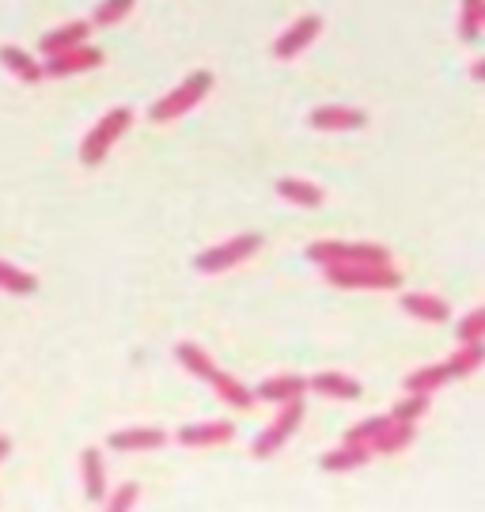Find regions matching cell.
Segmentation results:
<instances>
[{"mask_svg": "<svg viewBox=\"0 0 485 512\" xmlns=\"http://www.w3.org/2000/svg\"><path fill=\"white\" fill-rule=\"evenodd\" d=\"M88 38H91L88 19H69V23H61L54 31H46L42 42H38V50H42V57H50V54H61V50H72V46H80Z\"/></svg>", "mask_w": 485, "mask_h": 512, "instance_id": "ac0fdd59", "label": "cell"}, {"mask_svg": "<svg viewBox=\"0 0 485 512\" xmlns=\"http://www.w3.org/2000/svg\"><path fill=\"white\" fill-rule=\"evenodd\" d=\"M448 380L451 376H448V368L444 365H425V368H414V372L406 376V391H417V395H436Z\"/></svg>", "mask_w": 485, "mask_h": 512, "instance_id": "cb8c5ba5", "label": "cell"}, {"mask_svg": "<svg viewBox=\"0 0 485 512\" xmlns=\"http://www.w3.org/2000/svg\"><path fill=\"white\" fill-rule=\"evenodd\" d=\"M482 365H485V346H482V342H459V346L451 349L448 361H444V368H448L451 380H467V376H474Z\"/></svg>", "mask_w": 485, "mask_h": 512, "instance_id": "7402d4cb", "label": "cell"}, {"mask_svg": "<svg viewBox=\"0 0 485 512\" xmlns=\"http://www.w3.org/2000/svg\"><path fill=\"white\" fill-rule=\"evenodd\" d=\"M107 57L99 46H88V42H80V46H72V50H61V54H50L42 61V76H50V80H65V76H80V73H91V69H99Z\"/></svg>", "mask_w": 485, "mask_h": 512, "instance_id": "9c48e42d", "label": "cell"}, {"mask_svg": "<svg viewBox=\"0 0 485 512\" xmlns=\"http://www.w3.org/2000/svg\"><path fill=\"white\" fill-rule=\"evenodd\" d=\"M315 266H338V262H391V251L383 243H349V239H315L304 251Z\"/></svg>", "mask_w": 485, "mask_h": 512, "instance_id": "8992f818", "label": "cell"}, {"mask_svg": "<svg viewBox=\"0 0 485 512\" xmlns=\"http://www.w3.org/2000/svg\"><path fill=\"white\" fill-rule=\"evenodd\" d=\"M0 65L16 76L19 84H38V80H46V76H42V61H38L31 50H23V46H0Z\"/></svg>", "mask_w": 485, "mask_h": 512, "instance_id": "ffe728a7", "label": "cell"}, {"mask_svg": "<svg viewBox=\"0 0 485 512\" xmlns=\"http://www.w3.org/2000/svg\"><path fill=\"white\" fill-rule=\"evenodd\" d=\"M319 35H323V16L307 12V16L292 19L285 31L273 38L270 54L277 57V61H296V57L304 54L307 46H311V42H315Z\"/></svg>", "mask_w": 485, "mask_h": 512, "instance_id": "ba28073f", "label": "cell"}, {"mask_svg": "<svg viewBox=\"0 0 485 512\" xmlns=\"http://www.w3.org/2000/svg\"><path fill=\"white\" fill-rule=\"evenodd\" d=\"M213 73L209 69H198V73H190L182 80L179 88H171L167 95L160 99H152V107H148V122H156V126H167V122H179L182 114H190V110L198 107L205 95L213 92Z\"/></svg>", "mask_w": 485, "mask_h": 512, "instance_id": "3957f363", "label": "cell"}, {"mask_svg": "<svg viewBox=\"0 0 485 512\" xmlns=\"http://www.w3.org/2000/svg\"><path fill=\"white\" fill-rule=\"evenodd\" d=\"M137 501H141V486H137V482H122L114 494L103 497V505H107L110 512H129Z\"/></svg>", "mask_w": 485, "mask_h": 512, "instance_id": "f546056e", "label": "cell"}, {"mask_svg": "<svg viewBox=\"0 0 485 512\" xmlns=\"http://www.w3.org/2000/svg\"><path fill=\"white\" fill-rule=\"evenodd\" d=\"M80 482H84V497L91 505H103L107 497V467H103V452L99 448H84L80 452Z\"/></svg>", "mask_w": 485, "mask_h": 512, "instance_id": "2e32d148", "label": "cell"}, {"mask_svg": "<svg viewBox=\"0 0 485 512\" xmlns=\"http://www.w3.org/2000/svg\"><path fill=\"white\" fill-rule=\"evenodd\" d=\"M133 4L137 0H99L95 8H91V27H114V23H122V19L133 12Z\"/></svg>", "mask_w": 485, "mask_h": 512, "instance_id": "484cf974", "label": "cell"}, {"mask_svg": "<svg viewBox=\"0 0 485 512\" xmlns=\"http://www.w3.org/2000/svg\"><path fill=\"white\" fill-rule=\"evenodd\" d=\"M277 190V198L288 205H300V209H319L326 205V190L319 183H311V179H296V175H285V179H277L273 183Z\"/></svg>", "mask_w": 485, "mask_h": 512, "instance_id": "9a60e30c", "label": "cell"}, {"mask_svg": "<svg viewBox=\"0 0 485 512\" xmlns=\"http://www.w3.org/2000/svg\"><path fill=\"white\" fill-rule=\"evenodd\" d=\"M429 399L432 395H417V391H406V399H402V403H395V410H391V418L395 421H421L425 418V414H429Z\"/></svg>", "mask_w": 485, "mask_h": 512, "instance_id": "4316f807", "label": "cell"}, {"mask_svg": "<svg viewBox=\"0 0 485 512\" xmlns=\"http://www.w3.org/2000/svg\"><path fill=\"white\" fill-rule=\"evenodd\" d=\"M364 463H372V448H368V444H349V440H345L342 448H334V452H326V456L319 459V467L330 471V475L357 471V467H364Z\"/></svg>", "mask_w": 485, "mask_h": 512, "instance_id": "44dd1931", "label": "cell"}, {"mask_svg": "<svg viewBox=\"0 0 485 512\" xmlns=\"http://www.w3.org/2000/svg\"><path fill=\"white\" fill-rule=\"evenodd\" d=\"M232 437H235V425L228 418L194 421V425H182L179 433H171V440L182 444V448H216V444H228Z\"/></svg>", "mask_w": 485, "mask_h": 512, "instance_id": "8fae6325", "label": "cell"}, {"mask_svg": "<svg viewBox=\"0 0 485 512\" xmlns=\"http://www.w3.org/2000/svg\"><path fill=\"white\" fill-rule=\"evenodd\" d=\"M391 421V414H372V418L357 421V425H349V433H345V440L349 444H372L376 440V433Z\"/></svg>", "mask_w": 485, "mask_h": 512, "instance_id": "f1b7e54d", "label": "cell"}, {"mask_svg": "<svg viewBox=\"0 0 485 512\" xmlns=\"http://www.w3.org/2000/svg\"><path fill=\"white\" fill-rule=\"evenodd\" d=\"M262 243H266V239L258 236V232H243V236H232V239H224V243H213V247L198 251L194 270L205 274V277L228 274V270H235V266H243L247 258L258 255V251H262Z\"/></svg>", "mask_w": 485, "mask_h": 512, "instance_id": "5b68a950", "label": "cell"}, {"mask_svg": "<svg viewBox=\"0 0 485 512\" xmlns=\"http://www.w3.org/2000/svg\"><path fill=\"white\" fill-rule=\"evenodd\" d=\"M485 31V0H463L459 12V38L463 42H478Z\"/></svg>", "mask_w": 485, "mask_h": 512, "instance_id": "d4e9b609", "label": "cell"}, {"mask_svg": "<svg viewBox=\"0 0 485 512\" xmlns=\"http://www.w3.org/2000/svg\"><path fill=\"white\" fill-rule=\"evenodd\" d=\"M470 80H485V61H482V57L470 65Z\"/></svg>", "mask_w": 485, "mask_h": 512, "instance_id": "4dcf8cb0", "label": "cell"}, {"mask_svg": "<svg viewBox=\"0 0 485 512\" xmlns=\"http://www.w3.org/2000/svg\"><path fill=\"white\" fill-rule=\"evenodd\" d=\"M175 361L182 365V372H190V376H198L201 384L213 387V395L224 406H235V410H251L254 406L251 387L243 384V380H235L232 372H224L198 342H179V346H175Z\"/></svg>", "mask_w": 485, "mask_h": 512, "instance_id": "6da1fadb", "label": "cell"}, {"mask_svg": "<svg viewBox=\"0 0 485 512\" xmlns=\"http://www.w3.org/2000/svg\"><path fill=\"white\" fill-rule=\"evenodd\" d=\"M307 391H315V395H323V399H334V403H353V399L364 395L360 380H353L349 372H315V376L307 380Z\"/></svg>", "mask_w": 485, "mask_h": 512, "instance_id": "5bb4252c", "label": "cell"}, {"mask_svg": "<svg viewBox=\"0 0 485 512\" xmlns=\"http://www.w3.org/2000/svg\"><path fill=\"white\" fill-rule=\"evenodd\" d=\"M304 425V399H292V403H281V410H277V418L254 437L251 444V456L254 459H273L281 448L288 444V437L296 433Z\"/></svg>", "mask_w": 485, "mask_h": 512, "instance_id": "52a82bcc", "label": "cell"}, {"mask_svg": "<svg viewBox=\"0 0 485 512\" xmlns=\"http://www.w3.org/2000/svg\"><path fill=\"white\" fill-rule=\"evenodd\" d=\"M126 129H133V110L129 107H110L95 126L84 133L80 141V164L99 167L110 156V148L126 137Z\"/></svg>", "mask_w": 485, "mask_h": 512, "instance_id": "277c9868", "label": "cell"}, {"mask_svg": "<svg viewBox=\"0 0 485 512\" xmlns=\"http://www.w3.org/2000/svg\"><path fill=\"white\" fill-rule=\"evenodd\" d=\"M254 391V403H292V399H304L307 395V376H296V372H277L270 380H262Z\"/></svg>", "mask_w": 485, "mask_h": 512, "instance_id": "4fadbf2b", "label": "cell"}, {"mask_svg": "<svg viewBox=\"0 0 485 512\" xmlns=\"http://www.w3.org/2000/svg\"><path fill=\"white\" fill-rule=\"evenodd\" d=\"M307 126L319 129V133H353V129L368 126V114L357 107H345V103H323L307 114Z\"/></svg>", "mask_w": 485, "mask_h": 512, "instance_id": "30bf717a", "label": "cell"}, {"mask_svg": "<svg viewBox=\"0 0 485 512\" xmlns=\"http://www.w3.org/2000/svg\"><path fill=\"white\" fill-rule=\"evenodd\" d=\"M8 452H12V440H8V437H4V433H0V463L8 459Z\"/></svg>", "mask_w": 485, "mask_h": 512, "instance_id": "1f68e13d", "label": "cell"}, {"mask_svg": "<svg viewBox=\"0 0 485 512\" xmlns=\"http://www.w3.org/2000/svg\"><path fill=\"white\" fill-rule=\"evenodd\" d=\"M455 338H459V342H485V308L467 311V315L455 323Z\"/></svg>", "mask_w": 485, "mask_h": 512, "instance_id": "83f0119b", "label": "cell"}, {"mask_svg": "<svg viewBox=\"0 0 485 512\" xmlns=\"http://www.w3.org/2000/svg\"><path fill=\"white\" fill-rule=\"evenodd\" d=\"M326 285L334 289H364V293H395L402 289V274L391 262H338V266H319Z\"/></svg>", "mask_w": 485, "mask_h": 512, "instance_id": "7a4b0ae2", "label": "cell"}, {"mask_svg": "<svg viewBox=\"0 0 485 512\" xmlns=\"http://www.w3.org/2000/svg\"><path fill=\"white\" fill-rule=\"evenodd\" d=\"M417 437V425L414 421H387L383 429L376 433V440L368 444L372 448V456H398V452H406Z\"/></svg>", "mask_w": 485, "mask_h": 512, "instance_id": "e0dca14e", "label": "cell"}, {"mask_svg": "<svg viewBox=\"0 0 485 512\" xmlns=\"http://www.w3.org/2000/svg\"><path fill=\"white\" fill-rule=\"evenodd\" d=\"M171 440V433H163L160 425H133V429H118L107 437L110 452H156Z\"/></svg>", "mask_w": 485, "mask_h": 512, "instance_id": "7c38bea8", "label": "cell"}, {"mask_svg": "<svg viewBox=\"0 0 485 512\" xmlns=\"http://www.w3.org/2000/svg\"><path fill=\"white\" fill-rule=\"evenodd\" d=\"M0 293H8V296H35L38 293V277L27 274V270H19L16 262L0 258Z\"/></svg>", "mask_w": 485, "mask_h": 512, "instance_id": "603a6c76", "label": "cell"}, {"mask_svg": "<svg viewBox=\"0 0 485 512\" xmlns=\"http://www.w3.org/2000/svg\"><path fill=\"white\" fill-rule=\"evenodd\" d=\"M398 308L406 311L410 319H421V323H448L451 308L444 296H432V293H402Z\"/></svg>", "mask_w": 485, "mask_h": 512, "instance_id": "d6986e66", "label": "cell"}]
</instances>
